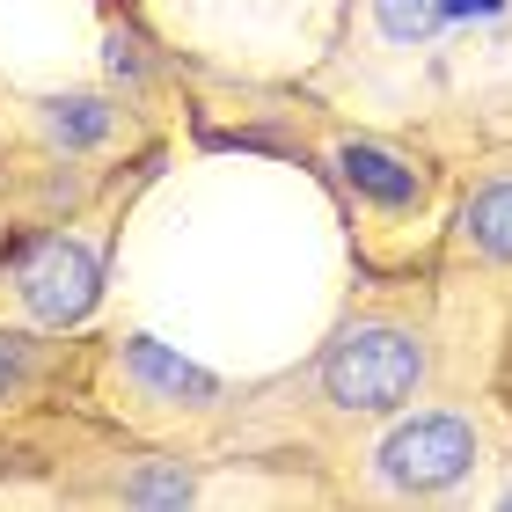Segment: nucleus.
Instances as JSON below:
<instances>
[{
    "mask_svg": "<svg viewBox=\"0 0 512 512\" xmlns=\"http://www.w3.org/2000/svg\"><path fill=\"white\" fill-rule=\"evenodd\" d=\"M374 469H381L388 491L432 498V491H447V483H461V476L476 469V425H469V417L432 410V417H417V425H403V432L381 439Z\"/></svg>",
    "mask_w": 512,
    "mask_h": 512,
    "instance_id": "obj_2",
    "label": "nucleus"
},
{
    "mask_svg": "<svg viewBox=\"0 0 512 512\" xmlns=\"http://www.w3.org/2000/svg\"><path fill=\"white\" fill-rule=\"evenodd\" d=\"M15 293H22V308H30V322H44V330H66V322H81L88 308H96V293H103V264L88 256L81 242H44L30 264H22L15 278Z\"/></svg>",
    "mask_w": 512,
    "mask_h": 512,
    "instance_id": "obj_3",
    "label": "nucleus"
},
{
    "mask_svg": "<svg viewBox=\"0 0 512 512\" xmlns=\"http://www.w3.org/2000/svg\"><path fill=\"white\" fill-rule=\"evenodd\" d=\"M30 374H37L30 344H22V337H0V403H15V395L30 388Z\"/></svg>",
    "mask_w": 512,
    "mask_h": 512,
    "instance_id": "obj_9",
    "label": "nucleus"
},
{
    "mask_svg": "<svg viewBox=\"0 0 512 512\" xmlns=\"http://www.w3.org/2000/svg\"><path fill=\"white\" fill-rule=\"evenodd\" d=\"M125 498L132 505H183V498H191V476H132Z\"/></svg>",
    "mask_w": 512,
    "mask_h": 512,
    "instance_id": "obj_10",
    "label": "nucleus"
},
{
    "mask_svg": "<svg viewBox=\"0 0 512 512\" xmlns=\"http://www.w3.org/2000/svg\"><path fill=\"white\" fill-rule=\"evenodd\" d=\"M125 374L147 388V403H183V410H198V403H213V395H220V381L205 374V366L176 359L169 344H154V337H132V344H125Z\"/></svg>",
    "mask_w": 512,
    "mask_h": 512,
    "instance_id": "obj_4",
    "label": "nucleus"
},
{
    "mask_svg": "<svg viewBox=\"0 0 512 512\" xmlns=\"http://www.w3.org/2000/svg\"><path fill=\"white\" fill-rule=\"evenodd\" d=\"M425 381V352L395 322H352L322 352V395L337 410H403Z\"/></svg>",
    "mask_w": 512,
    "mask_h": 512,
    "instance_id": "obj_1",
    "label": "nucleus"
},
{
    "mask_svg": "<svg viewBox=\"0 0 512 512\" xmlns=\"http://www.w3.org/2000/svg\"><path fill=\"white\" fill-rule=\"evenodd\" d=\"M110 125H118V110H110L103 96H59V103H44V132H52L59 147H96V139H110Z\"/></svg>",
    "mask_w": 512,
    "mask_h": 512,
    "instance_id": "obj_6",
    "label": "nucleus"
},
{
    "mask_svg": "<svg viewBox=\"0 0 512 512\" xmlns=\"http://www.w3.org/2000/svg\"><path fill=\"white\" fill-rule=\"evenodd\" d=\"M374 22L388 44H425L447 22V0H374Z\"/></svg>",
    "mask_w": 512,
    "mask_h": 512,
    "instance_id": "obj_8",
    "label": "nucleus"
},
{
    "mask_svg": "<svg viewBox=\"0 0 512 512\" xmlns=\"http://www.w3.org/2000/svg\"><path fill=\"white\" fill-rule=\"evenodd\" d=\"M461 227H469V242L483 256H498V264H512V183H491V191L469 198V213H461Z\"/></svg>",
    "mask_w": 512,
    "mask_h": 512,
    "instance_id": "obj_7",
    "label": "nucleus"
},
{
    "mask_svg": "<svg viewBox=\"0 0 512 512\" xmlns=\"http://www.w3.org/2000/svg\"><path fill=\"white\" fill-rule=\"evenodd\" d=\"M505 505H512V491H505Z\"/></svg>",
    "mask_w": 512,
    "mask_h": 512,
    "instance_id": "obj_11",
    "label": "nucleus"
},
{
    "mask_svg": "<svg viewBox=\"0 0 512 512\" xmlns=\"http://www.w3.org/2000/svg\"><path fill=\"white\" fill-rule=\"evenodd\" d=\"M337 169H344V183H352L359 198L388 205V213H403V205H417V191H425V176H417L403 154L374 147V139H352V147L337 154Z\"/></svg>",
    "mask_w": 512,
    "mask_h": 512,
    "instance_id": "obj_5",
    "label": "nucleus"
}]
</instances>
